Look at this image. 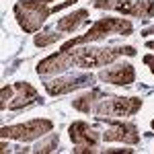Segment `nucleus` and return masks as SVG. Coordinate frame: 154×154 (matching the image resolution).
Returning <instances> with one entry per match:
<instances>
[{
	"mask_svg": "<svg viewBox=\"0 0 154 154\" xmlns=\"http://www.w3.org/2000/svg\"><path fill=\"white\" fill-rule=\"evenodd\" d=\"M84 23H88V11L86 8H78V11H74L72 14H68V17H62L58 23H56V31L68 35V33L78 31Z\"/></svg>",
	"mask_w": 154,
	"mask_h": 154,
	"instance_id": "nucleus-12",
	"label": "nucleus"
},
{
	"mask_svg": "<svg viewBox=\"0 0 154 154\" xmlns=\"http://www.w3.org/2000/svg\"><path fill=\"white\" fill-rule=\"evenodd\" d=\"M123 56H136V49L131 45H121V48H70V49H60L56 54L48 56L37 64L35 72L39 76H49V74H60L68 70L72 66L76 68H99L113 64L115 60Z\"/></svg>",
	"mask_w": 154,
	"mask_h": 154,
	"instance_id": "nucleus-1",
	"label": "nucleus"
},
{
	"mask_svg": "<svg viewBox=\"0 0 154 154\" xmlns=\"http://www.w3.org/2000/svg\"><path fill=\"white\" fill-rule=\"evenodd\" d=\"M97 119L107 123V130L103 131L105 142H123V144H130V146L140 142V131L130 121H113L109 117H97Z\"/></svg>",
	"mask_w": 154,
	"mask_h": 154,
	"instance_id": "nucleus-8",
	"label": "nucleus"
},
{
	"mask_svg": "<svg viewBox=\"0 0 154 154\" xmlns=\"http://www.w3.org/2000/svg\"><path fill=\"white\" fill-rule=\"evenodd\" d=\"M58 142H60L58 134H49L43 142H39L35 148H33V152H54V150L58 148Z\"/></svg>",
	"mask_w": 154,
	"mask_h": 154,
	"instance_id": "nucleus-15",
	"label": "nucleus"
},
{
	"mask_svg": "<svg viewBox=\"0 0 154 154\" xmlns=\"http://www.w3.org/2000/svg\"><path fill=\"white\" fill-rule=\"evenodd\" d=\"M14 88H17V95L12 97L11 103H8L11 111H19V109H27L29 105H35V103H43L33 84L23 80V82H14Z\"/></svg>",
	"mask_w": 154,
	"mask_h": 154,
	"instance_id": "nucleus-11",
	"label": "nucleus"
},
{
	"mask_svg": "<svg viewBox=\"0 0 154 154\" xmlns=\"http://www.w3.org/2000/svg\"><path fill=\"white\" fill-rule=\"evenodd\" d=\"M105 97H109V95H105V93H103V91H99V88H93L91 93L80 95L78 99H74V101H72V107H74L76 111L91 113V111H93V105H95L97 101H103Z\"/></svg>",
	"mask_w": 154,
	"mask_h": 154,
	"instance_id": "nucleus-13",
	"label": "nucleus"
},
{
	"mask_svg": "<svg viewBox=\"0 0 154 154\" xmlns=\"http://www.w3.org/2000/svg\"><path fill=\"white\" fill-rule=\"evenodd\" d=\"M142 62L148 66V68H150V72L154 74V56H152V54H146V56L142 58Z\"/></svg>",
	"mask_w": 154,
	"mask_h": 154,
	"instance_id": "nucleus-17",
	"label": "nucleus"
},
{
	"mask_svg": "<svg viewBox=\"0 0 154 154\" xmlns=\"http://www.w3.org/2000/svg\"><path fill=\"white\" fill-rule=\"evenodd\" d=\"M95 8L117 11L125 17L150 19L154 17V0H93Z\"/></svg>",
	"mask_w": 154,
	"mask_h": 154,
	"instance_id": "nucleus-6",
	"label": "nucleus"
},
{
	"mask_svg": "<svg viewBox=\"0 0 154 154\" xmlns=\"http://www.w3.org/2000/svg\"><path fill=\"white\" fill-rule=\"evenodd\" d=\"M146 48H148V49H154V41H146Z\"/></svg>",
	"mask_w": 154,
	"mask_h": 154,
	"instance_id": "nucleus-18",
	"label": "nucleus"
},
{
	"mask_svg": "<svg viewBox=\"0 0 154 154\" xmlns=\"http://www.w3.org/2000/svg\"><path fill=\"white\" fill-rule=\"evenodd\" d=\"M134 33V25L128 19H115V17H107L93 23V27L84 33V35L72 37L70 41H66L60 49H70L76 45H82V43H91V41H99V39H105L107 35H123L128 37Z\"/></svg>",
	"mask_w": 154,
	"mask_h": 154,
	"instance_id": "nucleus-2",
	"label": "nucleus"
},
{
	"mask_svg": "<svg viewBox=\"0 0 154 154\" xmlns=\"http://www.w3.org/2000/svg\"><path fill=\"white\" fill-rule=\"evenodd\" d=\"M14 84H6V86H2V93H0V97H2V101H0V109L2 111H6L8 109V103H11V99L14 97Z\"/></svg>",
	"mask_w": 154,
	"mask_h": 154,
	"instance_id": "nucleus-16",
	"label": "nucleus"
},
{
	"mask_svg": "<svg viewBox=\"0 0 154 154\" xmlns=\"http://www.w3.org/2000/svg\"><path fill=\"white\" fill-rule=\"evenodd\" d=\"M45 2H51V0H45ZM70 2H74V4H76V2H78V0H70Z\"/></svg>",
	"mask_w": 154,
	"mask_h": 154,
	"instance_id": "nucleus-19",
	"label": "nucleus"
},
{
	"mask_svg": "<svg viewBox=\"0 0 154 154\" xmlns=\"http://www.w3.org/2000/svg\"><path fill=\"white\" fill-rule=\"evenodd\" d=\"M97 117H130L142 109L140 97H105L93 107Z\"/></svg>",
	"mask_w": 154,
	"mask_h": 154,
	"instance_id": "nucleus-4",
	"label": "nucleus"
},
{
	"mask_svg": "<svg viewBox=\"0 0 154 154\" xmlns=\"http://www.w3.org/2000/svg\"><path fill=\"white\" fill-rule=\"evenodd\" d=\"M68 134H70L72 144L76 146V148H74V152H76V154L95 152V148L99 146L101 138H103V136H101L95 128H91L86 121H74V123H70Z\"/></svg>",
	"mask_w": 154,
	"mask_h": 154,
	"instance_id": "nucleus-7",
	"label": "nucleus"
},
{
	"mask_svg": "<svg viewBox=\"0 0 154 154\" xmlns=\"http://www.w3.org/2000/svg\"><path fill=\"white\" fill-rule=\"evenodd\" d=\"M91 84H95L93 74H70V76H60L54 80H45L43 86H45L48 95L60 97V95H68L72 91H78L82 86H91Z\"/></svg>",
	"mask_w": 154,
	"mask_h": 154,
	"instance_id": "nucleus-9",
	"label": "nucleus"
},
{
	"mask_svg": "<svg viewBox=\"0 0 154 154\" xmlns=\"http://www.w3.org/2000/svg\"><path fill=\"white\" fill-rule=\"evenodd\" d=\"M54 130V121L51 119H31L19 125H4L0 130V136L4 140H19V142H31L41 136H45Z\"/></svg>",
	"mask_w": 154,
	"mask_h": 154,
	"instance_id": "nucleus-5",
	"label": "nucleus"
},
{
	"mask_svg": "<svg viewBox=\"0 0 154 154\" xmlns=\"http://www.w3.org/2000/svg\"><path fill=\"white\" fill-rule=\"evenodd\" d=\"M99 80L109 84H117V86H128L136 80V70L131 64H117V66H111L107 70L99 72Z\"/></svg>",
	"mask_w": 154,
	"mask_h": 154,
	"instance_id": "nucleus-10",
	"label": "nucleus"
},
{
	"mask_svg": "<svg viewBox=\"0 0 154 154\" xmlns=\"http://www.w3.org/2000/svg\"><path fill=\"white\" fill-rule=\"evenodd\" d=\"M12 12L25 33H37L49 14L56 12V6H48L45 0H19Z\"/></svg>",
	"mask_w": 154,
	"mask_h": 154,
	"instance_id": "nucleus-3",
	"label": "nucleus"
},
{
	"mask_svg": "<svg viewBox=\"0 0 154 154\" xmlns=\"http://www.w3.org/2000/svg\"><path fill=\"white\" fill-rule=\"evenodd\" d=\"M150 125H152V130H154V119H152V123H150Z\"/></svg>",
	"mask_w": 154,
	"mask_h": 154,
	"instance_id": "nucleus-20",
	"label": "nucleus"
},
{
	"mask_svg": "<svg viewBox=\"0 0 154 154\" xmlns=\"http://www.w3.org/2000/svg\"><path fill=\"white\" fill-rule=\"evenodd\" d=\"M64 39V33H60V31H56V29H51V31H43V33H39V35L35 37V43L37 48H48V45H51V43H56V41H62Z\"/></svg>",
	"mask_w": 154,
	"mask_h": 154,
	"instance_id": "nucleus-14",
	"label": "nucleus"
}]
</instances>
